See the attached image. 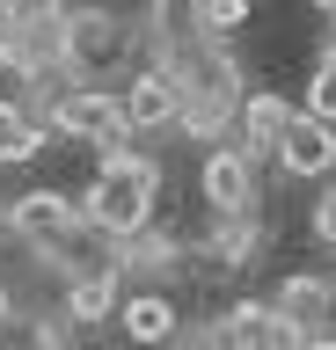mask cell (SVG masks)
I'll use <instances>...</instances> for the list:
<instances>
[{
  "label": "cell",
  "instance_id": "cell-3",
  "mask_svg": "<svg viewBox=\"0 0 336 350\" xmlns=\"http://www.w3.org/2000/svg\"><path fill=\"white\" fill-rule=\"evenodd\" d=\"M44 117V131L73 139V146H95V161L117 146H132V124H125V103H117L110 88H51L44 103H29Z\"/></svg>",
  "mask_w": 336,
  "mask_h": 350
},
{
  "label": "cell",
  "instance_id": "cell-22",
  "mask_svg": "<svg viewBox=\"0 0 336 350\" xmlns=\"http://www.w3.org/2000/svg\"><path fill=\"white\" fill-rule=\"evenodd\" d=\"M307 8H314V15H329V8H336V0H307Z\"/></svg>",
  "mask_w": 336,
  "mask_h": 350
},
{
  "label": "cell",
  "instance_id": "cell-16",
  "mask_svg": "<svg viewBox=\"0 0 336 350\" xmlns=\"http://www.w3.org/2000/svg\"><path fill=\"white\" fill-rule=\"evenodd\" d=\"M248 15H256V0H198V22H205V37H212V44L242 37Z\"/></svg>",
  "mask_w": 336,
  "mask_h": 350
},
{
  "label": "cell",
  "instance_id": "cell-6",
  "mask_svg": "<svg viewBox=\"0 0 336 350\" xmlns=\"http://www.w3.org/2000/svg\"><path fill=\"white\" fill-rule=\"evenodd\" d=\"M117 103H125V124H132V139H146V131H176V117H183V81L168 73V66L139 59Z\"/></svg>",
  "mask_w": 336,
  "mask_h": 350
},
{
  "label": "cell",
  "instance_id": "cell-1",
  "mask_svg": "<svg viewBox=\"0 0 336 350\" xmlns=\"http://www.w3.org/2000/svg\"><path fill=\"white\" fill-rule=\"evenodd\" d=\"M73 212H81L88 234L132 241L139 226H154V212H161V161H154V153H139V146L103 153L95 175H88V190L73 197Z\"/></svg>",
  "mask_w": 336,
  "mask_h": 350
},
{
  "label": "cell",
  "instance_id": "cell-15",
  "mask_svg": "<svg viewBox=\"0 0 336 350\" xmlns=\"http://www.w3.org/2000/svg\"><path fill=\"white\" fill-rule=\"evenodd\" d=\"M300 109H307L314 124H336V51H322V44H314V66H307V95H300Z\"/></svg>",
  "mask_w": 336,
  "mask_h": 350
},
{
  "label": "cell",
  "instance_id": "cell-13",
  "mask_svg": "<svg viewBox=\"0 0 336 350\" xmlns=\"http://www.w3.org/2000/svg\"><path fill=\"white\" fill-rule=\"evenodd\" d=\"M44 117L23 103V95H0V168H29L37 153H44Z\"/></svg>",
  "mask_w": 336,
  "mask_h": 350
},
{
  "label": "cell",
  "instance_id": "cell-7",
  "mask_svg": "<svg viewBox=\"0 0 336 350\" xmlns=\"http://www.w3.org/2000/svg\"><path fill=\"white\" fill-rule=\"evenodd\" d=\"M292 117H300V103H292L285 88H248L242 109H234V146L263 168V161H278V139H285Z\"/></svg>",
  "mask_w": 336,
  "mask_h": 350
},
{
  "label": "cell",
  "instance_id": "cell-12",
  "mask_svg": "<svg viewBox=\"0 0 336 350\" xmlns=\"http://www.w3.org/2000/svg\"><path fill=\"white\" fill-rule=\"evenodd\" d=\"M117 306H125V278H117V270H88V278H66L59 321H66L73 336H88V328L117 321Z\"/></svg>",
  "mask_w": 336,
  "mask_h": 350
},
{
  "label": "cell",
  "instance_id": "cell-11",
  "mask_svg": "<svg viewBox=\"0 0 336 350\" xmlns=\"http://www.w3.org/2000/svg\"><path fill=\"white\" fill-rule=\"evenodd\" d=\"M270 314H285L292 328H307V336H322V328L336 321V278L329 270H285L278 278V292H263Z\"/></svg>",
  "mask_w": 336,
  "mask_h": 350
},
{
  "label": "cell",
  "instance_id": "cell-5",
  "mask_svg": "<svg viewBox=\"0 0 336 350\" xmlns=\"http://www.w3.org/2000/svg\"><path fill=\"white\" fill-rule=\"evenodd\" d=\"M198 197L212 219H234V212H263L256 204V161H248L234 139H220V146L198 153Z\"/></svg>",
  "mask_w": 336,
  "mask_h": 350
},
{
  "label": "cell",
  "instance_id": "cell-21",
  "mask_svg": "<svg viewBox=\"0 0 336 350\" xmlns=\"http://www.w3.org/2000/svg\"><path fill=\"white\" fill-rule=\"evenodd\" d=\"M307 350H336V336H329V328H322V336H307Z\"/></svg>",
  "mask_w": 336,
  "mask_h": 350
},
{
  "label": "cell",
  "instance_id": "cell-8",
  "mask_svg": "<svg viewBox=\"0 0 336 350\" xmlns=\"http://www.w3.org/2000/svg\"><path fill=\"white\" fill-rule=\"evenodd\" d=\"M198 270L212 278H242L248 262H263V212H234V219H212V234L190 248Z\"/></svg>",
  "mask_w": 336,
  "mask_h": 350
},
{
  "label": "cell",
  "instance_id": "cell-14",
  "mask_svg": "<svg viewBox=\"0 0 336 350\" xmlns=\"http://www.w3.org/2000/svg\"><path fill=\"white\" fill-rule=\"evenodd\" d=\"M270 321H278L270 299H234L220 314V343L227 350H270Z\"/></svg>",
  "mask_w": 336,
  "mask_h": 350
},
{
  "label": "cell",
  "instance_id": "cell-17",
  "mask_svg": "<svg viewBox=\"0 0 336 350\" xmlns=\"http://www.w3.org/2000/svg\"><path fill=\"white\" fill-rule=\"evenodd\" d=\"M307 226H314V241H322V248H336V183H314V212H307Z\"/></svg>",
  "mask_w": 336,
  "mask_h": 350
},
{
  "label": "cell",
  "instance_id": "cell-18",
  "mask_svg": "<svg viewBox=\"0 0 336 350\" xmlns=\"http://www.w3.org/2000/svg\"><path fill=\"white\" fill-rule=\"evenodd\" d=\"M270 350H307V328H292L285 314H278V321H270Z\"/></svg>",
  "mask_w": 336,
  "mask_h": 350
},
{
  "label": "cell",
  "instance_id": "cell-19",
  "mask_svg": "<svg viewBox=\"0 0 336 350\" xmlns=\"http://www.w3.org/2000/svg\"><path fill=\"white\" fill-rule=\"evenodd\" d=\"M15 314H23V299H15V284L0 278V336H8V321H15Z\"/></svg>",
  "mask_w": 336,
  "mask_h": 350
},
{
  "label": "cell",
  "instance_id": "cell-9",
  "mask_svg": "<svg viewBox=\"0 0 336 350\" xmlns=\"http://www.w3.org/2000/svg\"><path fill=\"white\" fill-rule=\"evenodd\" d=\"M117 328L132 350H168L183 336V306L176 292H154V284H125V306H117Z\"/></svg>",
  "mask_w": 336,
  "mask_h": 350
},
{
  "label": "cell",
  "instance_id": "cell-2",
  "mask_svg": "<svg viewBox=\"0 0 336 350\" xmlns=\"http://www.w3.org/2000/svg\"><path fill=\"white\" fill-rule=\"evenodd\" d=\"M139 66V15L117 0H73L59 29V81L66 88H103V73Z\"/></svg>",
  "mask_w": 336,
  "mask_h": 350
},
{
  "label": "cell",
  "instance_id": "cell-10",
  "mask_svg": "<svg viewBox=\"0 0 336 350\" xmlns=\"http://www.w3.org/2000/svg\"><path fill=\"white\" fill-rule=\"evenodd\" d=\"M278 175L285 183H336V124H314L300 109L278 139Z\"/></svg>",
  "mask_w": 336,
  "mask_h": 350
},
{
  "label": "cell",
  "instance_id": "cell-20",
  "mask_svg": "<svg viewBox=\"0 0 336 350\" xmlns=\"http://www.w3.org/2000/svg\"><path fill=\"white\" fill-rule=\"evenodd\" d=\"M322 22H329V29H322V51H336V8H329Z\"/></svg>",
  "mask_w": 336,
  "mask_h": 350
},
{
  "label": "cell",
  "instance_id": "cell-4",
  "mask_svg": "<svg viewBox=\"0 0 336 350\" xmlns=\"http://www.w3.org/2000/svg\"><path fill=\"white\" fill-rule=\"evenodd\" d=\"M73 226H81V212H73V197H66V190H51V183H29L23 197H8V204H0V234L23 241L29 256L59 248Z\"/></svg>",
  "mask_w": 336,
  "mask_h": 350
}]
</instances>
